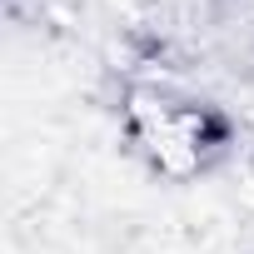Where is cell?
<instances>
[{"label":"cell","mask_w":254,"mask_h":254,"mask_svg":"<svg viewBox=\"0 0 254 254\" xmlns=\"http://www.w3.org/2000/svg\"><path fill=\"white\" fill-rule=\"evenodd\" d=\"M125 135L140 160L165 180H199L229 155V115L209 100L165 90V85H130L125 90Z\"/></svg>","instance_id":"1"}]
</instances>
